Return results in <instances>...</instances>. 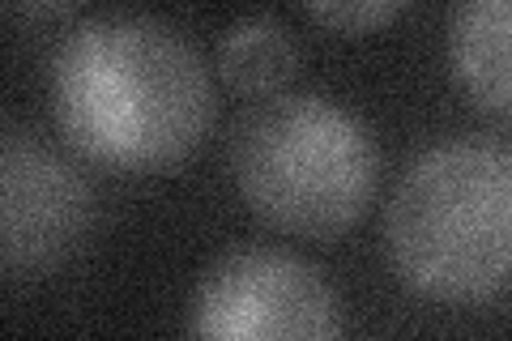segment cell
<instances>
[{
    "label": "cell",
    "instance_id": "obj_1",
    "mask_svg": "<svg viewBox=\"0 0 512 341\" xmlns=\"http://www.w3.org/2000/svg\"><path fill=\"white\" fill-rule=\"evenodd\" d=\"M47 94L60 137L124 175L180 167L214 124V86L197 47L141 13L77 22L52 52Z\"/></svg>",
    "mask_w": 512,
    "mask_h": 341
},
{
    "label": "cell",
    "instance_id": "obj_2",
    "mask_svg": "<svg viewBox=\"0 0 512 341\" xmlns=\"http://www.w3.org/2000/svg\"><path fill=\"white\" fill-rule=\"evenodd\" d=\"M389 261L431 303H483L512 286V145L453 137L406 167L384 209Z\"/></svg>",
    "mask_w": 512,
    "mask_h": 341
},
{
    "label": "cell",
    "instance_id": "obj_3",
    "mask_svg": "<svg viewBox=\"0 0 512 341\" xmlns=\"http://www.w3.org/2000/svg\"><path fill=\"white\" fill-rule=\"evenodd\" d=\"M380 150L367 124L325 94H269L231 141L244 205L274 231L333 239L372 205Z\"/></svg>",
    "mask_w": 512,
    "mask_h": 341
},
{
    "label": "cell",
    "instance_id": "obj_4",
    "mask_svg": "<svg viewBox=\"0 0 512 341\" xmlns=\"http://www.w3.org/2000/svg\"><path fill=\"white\" fill-rule=\"evenodd\" d=\"M188 329L210 341H325L342 329L320 269L278 248H231L192 286Z\"/></svg>",
    "mask_w": 512,
    "mask_h": 341
},
{
    "label": "cell",
    "instance_id": "obj_5",
    "mask_svg": "<svg viewBox=\"0 0 512 341\" xmlns=\"http://www.w3.org/2000/svg\"><path fill=\"white\" fill-rule=\"evenodd\" d=\"M90 188L52 145L5 128L0 137V269L9 282L52 278L90 235Z\"/></svg>",
    "mask_w": 512,
    "mask_h": 341
},
{
    "label": "cell",
    "instance_id": "obj_6",
    "mask_svg": "<svg viewBox=\"0 0 512 341\" xmlns=\"http://www.w3.org/2000/svg\"><path fill=\"white\" fill-rule=\"evenodd\" d=\"M448 64L478 107L512 116V0H461L448 26Z\"/></svg>",
    "mask_w": 512,
    "mask_h": 341
},
{
    "label": "cell",
    "instance_id": "obj_7",
    "mask_svg": "<svg viewBox=\"0 0 512 341\" xmlns=\"http://www.w3.org/2000/svg\"><path fill=\"white\" fill-rule=\"evenodd\" d=\"M295 39L291 30L274 18H239L218 39V73L231 90L269 99L295 77Z\"/></svg>",
    "mask_w": 512,
    "mask_h": 341
},
{
    "label": "cell",
    "instance_id": "obj_8",
    "mask_svg": "<svg viewBox=\"0 0 512 341\" xmlns=\"http://www.w3.org/2000/svg\"><path fill=\"white\" fill-rule=\"evenodd\" d=\"M299 5L338 35H367V30L389 26L406 9V0H299Z\"/></svg>",
    "mask_w": 512,
    "mask_h": 341
},
{
    "label": "cell",
    "instance_id": "obj_9",
    "mask_svg": "<svg viewBox=\"0 0 512 341\" xmlns=\"http://www.w3.org/2000/svg\"><path fill=\"white\" fill-rule=\"evenodd\" d=\"M82 0H5L9 18L18 22H56L64 13H73Z\"/></svg>",
    "mask_w": 512,
    "mask_h": 341
}]
</instances>
